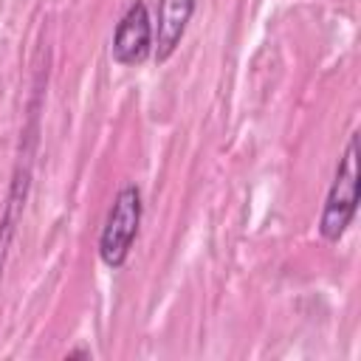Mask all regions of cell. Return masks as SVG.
Segmentation results:
<instances>
[{"label": "cell", "instance_id": "1", "mask_svg": "<svg viewBox=\"0 0 361 361\" xmlns=\"http://www.w3.org/2000/svg\"><path fill=\"white\" fill-rule=\"evenodd\" d=\"M358 209V133H350L344 152L336 164L333 183L327 189L322 217H319V234L327 243H338L344 231L350 228Z\"/></svg>", "mask_w": 361, "mask_h": 361}, {"label": "cell", "instance_id": "2", "mask_svg": "<svg viewBox=\"0 0 361 361\" xmlns=\"http://www.w3.org/2000/svg\"><path fill=\"white\" fill-rule=\"evenodd\" d=\"M141 214H144V197H141L138 183H124L116 192V197L107 209L102 234H99V259L107 268L118 271L127 262L133 243L138 237Z\"/></svg>", "mask_w": 361, "mask_h": 361}, {"label": "cell", "instance_id": "3", "mask_svg": "<svg viewBox=\"0 0 361 361\" xmlns=\"http://www.w3.org/2000/svg\"><path fill=\"white\" fill-rule=\"evenodd\" d=\"M152 54V17L144 0H133L113 28L110 56L121 68H135Z\"/></svg>", "mask_w": 361, "mask_h": 361}, {"label": "cell", "instance_id": "4", "mask_svg": "<svg viewBox=\"0 0 361 361\" xmlns=\"http://www.w3.org/2000/svg\"><path fill=\"white\" fill-rule=\"evenodd\" d=\"M192 14H195V0H158L155 25H152V56H155V62H166L178 51Z\"/></svg>", "mask_w": 361, "mask_h": 361}, {"label": "cell", "instance_id": "5", "mask_svg": "<svg viewBox=\"0 0 361 361\" xmlns=\"http://www.w3.org/2000/svg\"><path fill=\"white\" fill-rule=\"evenodd\" d=\"M76 355H85V358H90V350H71V353H68V358H76Z\"/></svg>", "mask_w": 361, "mask_h": 361}]
</instances>
